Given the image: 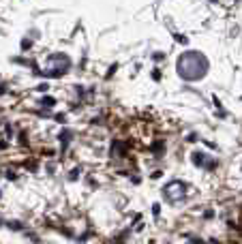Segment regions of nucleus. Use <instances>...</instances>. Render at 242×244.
<instances>
[{
    "label": "nucleus",
    "instance_id": "obj_1",
    "mask_svg": "<svg viewBox=\"0 0 242 244\" xmlns=\"http://www.w3.org/2000/svg\"><path fill=\"white\" fill-rule=\"evenodd\" d=\"M208 58L199 51H184L178 58L176 71L184 82H199L206 73H208Z\"/></svg>",
    "mask_w": 242,
    "mask_h": 244
},
{
    "label": "nucleus",
    "instance_id": "obj_2",
    "mask_svg": "<svg viewBox=\"0 0 242 244\" xmlns=\"http://www.w3.org/2000/svg\"><path fill=\"white\" fill-rule=\"evenodd\" d=\"M184 193H187V184H184L182 180H174V182H169V184L163 186V195L167 197L169 201H180V199H184Z\"/></svg>",
    "mask_w": 242,
    "mask_h": 244
},
{
    "label": "nucleus",
    "instance_id": "obj_3",
    "mask_svg": "<svg viewBox=\"0 0 242 244\" xmlns=\"http://www.w3.org/2000/svg\"><path fill=\"white\" fill-rule=\"evenodd\" d=\"M191 161H193L197 167H206V169H214V167H216V161H214L212 156L204 154V152H193V154H191Z\"/></svg>",
    "mask_w": 242,
    "mask_h": 244
},
{
    "label": "nucleus",
    "instance_id": "obj_4",
    "mask_svg": "<svg viewBox=\"0 0 242 244\" xmlns=\"http://www.w3.org/2000/svg\"><path fill=\"white\" fill-rule=\"evenodd\" d=\"M58 137H60V142H62V150H67L69 142H71V137H73V133H71V131H62Z\"/></svg>",
    "mask_w": 242,
    "mask_h": 244
},
{
    "label": "nucleus",
    "instance_id": "obj_5",
    "mask_svg": "<svg viewBox=\"0 0 242 244\" xmlns=\"http://www.w3.org/2000/svg\"><path fill=\"white\" fill-rule=\"evenodd\" d=\"M6 227H9V229H13V231H22V229H24V225H22V223H17V221H9V223H6Z\"/></svg>",
    "mask_w": 242,
    "mask_h": 244
},
{
    "label": "nucleus",
    "instance_id": "obj_6",
    "mask_svg": "<svg viewBox=\"0 0 242 244\" xmlns=\"http://www.w3.org/2000/svg\"><path fill=\"white\" fill-rule=\"evenodd\" d=\"M41 105H43V107H51V105H56V98H51V97H41Z\"/></svg>",
    "mask_w": 242,
    "mask_h": 244
},
{
    "label": "nucleus",
    "instance_id": "obj_7",
    "mask_svg": "<svg viewBox=\"0 0 242 244\" xmlns=\"http://www.w3.org/2000/svg\"><path fill=\"white\" fill-rule=\"evenodd\" d=\"M19 47H22V51H28V49L32 47V41H30V39H22V43H19Z\"/></svg>",
    "mask_w": 242,
    "mask_h": 244
},
{
    "label": "nucleus",
    "instance_id": "obj_8",
    "mask_svg": "<svg viewBox=\"0 0 242 244\" xmlns=\"http://www.w3.org/2000/svg\"><path fill=\"white\" fill-rule=\"evenodd\" d=\"M79 171H82L79 167H75V169H71V171H69V180H71V182H73V180H77V178H79Z\"/></svg>",
    "mask_w": 242,
    "mask_h": 244
},
{
    "label": "nucleus",
    "instance_id": "obj_9",
    "mask_svg": "<svg viewBox=\"0 0 242 244\" xmlns=\"http://www.w3.org/2000/svg\"><path fill=\"white\" fill-rule=\"evenodd\" d=\"M24 165H26V169H28V171H37V161H26Z\"/></svg>",
    "mask_w": 242,
    "mask_h": 244
},
{
    "label": "nucleus",
    "instance_id": "obj_10",
    "mask_svg": "<svg viewBox=\"0 0 242 244\" xmlns=\"http://www.w3.org/2000/svg\"><path fill=\"white\" fill-rule=\"evenodd\" d=\"M152 152H156V154H159V152H163V144H161V142H159V144H154V146H152Z\"/></svg>",
    "mask_w": 242,
    "mask_h": 244
},
{
    "label": "nucleus",
    "instance_id": "obj_11",
    "mask_svg": "<svg viewBox=\"0 0 242 244\" xmlns=\"http://www.w3.org/2000/svg\"><path fill=\"white\" fill-rule=\"evenodd\" d=\"M159 212H161V206H159V203H154V206H152V214H154V216H159Z\"/></svg>",
    "mask_w": 242,
    "mask_h": 244
},
{
    "label": "nucleus",
    "instance_id": "obj_12",
    "mask_svg": "<svg viewBox=\"0 0 242 244\" xmlns=\"http://www.w3.org/2000/svg\"><path fill=\"white\" fill-rule=\"evenodd\" d=\"M116 69H118V66H116V64H114V66H111V69H109V71H107V79H109V77H111V75H114V73H116Z\"/></svg>",
    "mask_w": 242,
    "mask_h": 244
},
{
    "label": "nucleus",
    "instance_id": "obj_13",
    "mask_svg": "<svg viewBox=\"0 0 242 244\" xmlns=\"http://www.w3.org/2000/svg\"><path fill=\"white\" fill-rule=\"evenodd\" d=\"M54 118H56V120H58V122H67V118H64V116H62V114H56V116H54Z\"/></svg>",
    "mask_w": 242,
    "mask_h": 244
},
{
    "label": "nucleus",
    "instance_id": "obj_14",
    "mask_svg": "<svg viewBox=\"0 0 242 244\" xmlns=\"http://www.w3.org/2000/svg\"><path fill=\"white\" fill-rule=\"evenodd\" d=\"M19 142H22V144H24V146H26V144H28V137H26V133H22V135H19Z\"/></svg>",
    "mask_w": 242,
    "mask_h": 244
},
{
    "label": "nucleus",
    "instance_id": "obj_15",
    "mask_svg": "<svg viewBox=\"0 0 242 244\" xmlns=\"http://www.w3.org/2000/svg\"><path fill=\"white\" fill-rule=\"evenodd\" d=\"M6 178H9V180H15L17 174H15V171H6Z\"/></svg>",
    "mask_w": 242,
    "mask_h": 244
},
{
    "label": "nucleus",
    "instance_id": "obj_16",
    "mask_svg": "<svg viewBox=\"0 0 242 244\" xmlns=\"http://www.w3.org/2000/svg\"><path fill=\"white\" fill-rule=\"evenodd\" d=\"M37 90H39V92L43 90V92H45V90H47V84H39V86H37Z\"/></svg>",
    "mask_w": 242,
    "mask_h": 244
},
{
    "label": "nucleus",
    "instance_id": "obj_17",
    "mask_svg": "<svg viewBox=\"0 0 242 244\" xmlns=\"http://www.w3.org/2000/svg\"><path fill=\"white\" fill-rule=\"evenodd\" d=\"M6 88H9V86L2 82V84H0V94H4V92H6Z\"/></svg>",
    "mask_w": 242,
    "mask_h": 244
},
{
    "label": "nucleus",
    "instance_id": "obj_18",
    "mask_svg": "<svg viewBox=\"0 0 242 244\" xmlns=\"http://www.w3.org/2000/svg\"><path fill=\"white\" fill-rule=\"evenodd\" d=\"M4 135H6V137H11V135H13V131H11V126H6V129H4Z\"/></svg>",
    "mask_w": 242,
    "mask_h": 244
},
{
    "label": "nucleus",
    "instance_id": "obj_19",
    "mask_svg": "<svg viewBox=\"0 0 242 244\" xmlns=\"http://www.w3.org/2000/svg\"><path fill=\"white\" fill-rule=\"evenodd\" d=\"M4 148H6V142H4V139H0V150H4Z\"/></svg>",
    "mask_w": 242,
    "mask_h": 244
},
{
    "label": "nucleus",
    "instance_id": "obj_20",
    "mask_svg": "<svg viewBox=\"0 0 242 244\" xmlns=\"http://www.w3.org/2000/svg\"><path fill=\"white\" fill-rule=\"evenodd\" d=\"M2 223H4V221H2V218H0V225H2Z\"/></svg>",
    "mask_w": 242,
    "mask_h": 244
},
{
    "label": "nucleus",
    "instance_id": "obj_21",
    "mask_svg": "<svg viewBox=\"0 0 242 244\" xmlns=\"http://www.w3.org/2000/svg\"><path fill=\"white\" fill-rule=\"evenodd\" d=\"M0 197H2V191H0Z\"/></svg>",
    "mask_w": 242,
    "mask_h": 244
}]
</instances>
